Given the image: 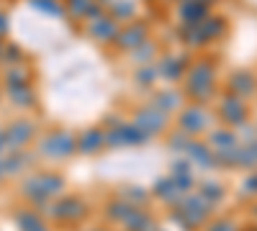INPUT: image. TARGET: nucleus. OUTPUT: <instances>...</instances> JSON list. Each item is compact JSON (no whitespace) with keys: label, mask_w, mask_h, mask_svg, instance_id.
Instances as JSON below:
<instances>
[{"label":"nucleus","mask_w":257,"mask_h":231,"mask_svg":"<svg viewBox=\"0 0 257 231\" xmlns=\"http://www.w3.org/2000/svg\"><path fill=\"white\" fill-rule=\"evenodd\" d=\"M183 80H185V95L198 106H206L216 98V62L213 59L201 57L190 62Z\"/></svg>","instance_id":"nucleus-1"},{"label":"nucleus","mask_w":257,"mask_h":231,"mask_svg":"<svg viewBox=\"0 0 257 231\" xmlns=\"http://www.w3.org/2000/svg\"><path fill=\"white\" fill-rule=\"evenodd\" d=\"M21 193H24V198L36 205V208H44L59 198L64 193V177L57 175V172H36V175H29L24 182H21Z\"/></svg>","instance_id":"nucleus-2"},{"label":"nucleus","mask_w":257,"mask_h":231,"mask_svg":"<svg viewBox=\"0 0 257 231\" xmlns=\"http://www.w3.org/2000/svg\"><path fill=\"white\" fill-rule=\"evenodd\" d=\"M75 152H77V136L64 129L49 131L39 141V157H44V159H57V162L70 159Z\"/></svg>","instance_id":"nucleus-3"},{"label":"nucleus","mask_w":257,"mask_h":231,"mask_svg":"<svg viewBox=\"0 0 257 231\" xmlns=\"http://www.w3.org/2000/svg\"><path fill=\"white\" fill-rule=\"evenodd\" d=\"M88 211H90L88 203L80 195H59L44 208V213L57 223H77L88 216Z\"/></svg>","instance_id":"nucleus-4"},{"label":"nucleus","mask_w":257,"mask_h":231,"mask_svg":"<svg viewBox=\"0 0 257 231\" xmlns=\"http://www.w3.org/2000/svg\"><path fill=\"white\" fill-rule=\"evenodd\" d=\"M175 211H180L190 223L203 226V223H208V221H211L213 211H216V205L208 203L201 193H185V195L180 198V203L175 205Z\"/></svg>","instance_id":"nucleus-5"},{"label":"nucleus","mask_w":257,"mask_h":231,"mask_svg":"<svg viewBox=\"0 0 257 231\" xmlns=\"http://www.w3.org/2000/svg\"><path fill=\"white\" fill-rule=\"evenodd\" d=\"M219 121L224 126H229V129L237 131L239 126L247 123V116H249V108H247V100H242L239 95H231V93H224L219 98Z\"/></svg>","instance_id":"nucleus-6"},{"label":"nucleus","mask_w":257,"mask_h":231,"mask_svg":"<svg viewBox=\"0 0 257 231\" xmlns=\"http://www.w3.org/2000/svg\"><path fill=\"white\" fill-rule=\"evenodd\" d=\"M178 126L180 131H185L188 136H201L203 131H208L211 126V113L206 111V106H198V103H190V106H183V111L178 113Z\"/></svg>","instance_id":"nucleus-7"},{"label":"nucleus","mask_w":257,"mask_h":231,"mask_svg":"<svg viewBox=\"0 0 257 231\" xmlns=\"http://www.w3.org/2000/svg\"><path fill=\"white\" fill-rule=\"evenodd\" d=\"M3 134H6V149L21 152L36 139V123L31 118H16L3 129Z\"/></svg>","instance_id":"nucleus-8"},{"label":"nucleus","mask_w":257,"mask_h":231,"mask_svg":"<svg viewBox=\"0 0 257 231\" xmlns=\"http://www.w3.org/2000/svg\"><path fill=\"white\" fill-rule=\"evenodd\" d=\"M147 141H152V139H149L134 121L105 129V146H113V149H118V146H142Z\"/></svg>","instance_id":"nucleus-9"},{"label":"nucleus","mask_w":257,"mask_h":231,"mask_svg":"<svg viewBox=\"0 0 257 231\" xmlns=\"http://www.w3.org/2000/svg\"><path fill=\"white\" fill-rule=\"evenodd\" d=\"M134 123L139 126V129H142L149 139H155V136H160V134L167 131L170 116L162 113L160 108H155L152 103H149V106H144V108H139V111L134 113Z\"/></svg>","instance_id":"nucleus-10"},{"label":"nucleus","mask_w":257,"mask_h":231,"mask_svg":"<svg viewBox=\"0 0 257 231\" xmlns=\"http://www.w3.org/2000/svg\"><path fill=\"white\" fill-rule=\"evenodd\" d=\"M85 31H88V36L95 41V44H116V39L121 34V24L111 16V13H105L95 21H88L85 24Z\"/></svg>","instance_id":"nucleus-11"},{"label":"nucleus","mask_w":257,"mask_h":231,"mask_svg":"<svg viewBox=\"0 0 257 231\" xmlns=\"http://www.w3.org/2000/svg\"><path fill=\"white\" fill-rule=\"evenodd\" d=\"M147 39H149V26L144 24V21H132V24L121 26V34L116 39V49L128 54V52H134L137 47H142Z\"/></svg>","instance_id":"nucleus-12"},{"label":"nucleus","mask_w":257,"mask_h":231,"mask_svg":"<svg viewBox=\"0 0 257 231\" xmlns=\"http://www.w3.org/2000/svg\"><path fill=\"white\" fill-rule=\"evenodd\" d=\"M188 67H190V57H188V54H165V57H160V62H157L160 77L167 80V82L183 80L185 72H188Z\"/></svg>","instance_id":"nucleus-13"},{"label":"nucleus","mask_w":257,"mask_h":231,"mask_svg":"<svg viewBox=\"0 0 257 231\" xmlns=\"http://www.w3.org/2000/svg\"><path fill=\"white\" fill-rule=\"evenodd\" d=\"M64 11H67L70 18H75V21H85V24L108 13V8L100 6L98 0H64Z\"/></svg>","instance_id":"nucleus-14"},{"label":"nucleus","mask_w":257,"mask_h":231,"mask_svg":"<svg viewBox=\"0 0 257 231\" xmlns=\"http://www.w3.org/2000/svg\"><path fill=\"white\" fill-rule=\"evenodd\" d=\"M183 157H188L190 164L198 167V170H216V152L211 149L208 141L193 139V141L188 144V149H185Z\"/></svg>","instance_id":"nucleus-15"},{"label":"nucleus","mask_w":257,"mask_h":231,"mask_svg":"<svg viewBox=\"0 0 257 231\" xmlns=\"http://www.w3.org/2000/svg\"><path fill=\"white\" fill-rule=\"evenodd\" d=\"M226 93L231 95H239L242 100H249L257 95V77L247 70H237L231 72L229 80H226Z\"/></svg>","instance_id":"nucleus-16"},{"label":"nucleus","mask_w":257,"mask_h":231,"mask_svg":"<svg viewBox=\"0 0 257 231\" xmlns=\"http://www.w3.org/2000/svg\"><path fill=\"white\" fill-rule=\"evenodd\" d=\"M152 195H155L160 203L175 208V205L180 203V198H183V190L175 185L173 175H162V177H157V180L152 182Z\"/></svg>","instance_id":"nucleus-17"},{"label":"nucleus","mask_w":257,"mask_h":231,"mask_svg":"<svg viewBox=\"0 0 257 231\" xmlns=\"http://www.w3.org/2000/svg\"><path fill=\"white\" fill-rule=\"evenodd\" d=\"M34 154H29V152H8V154H3L0 157V172H3V177H16V175H21L26 170L29 164H34Z\"/></svg>","instance_id":"nucleus-18"},{"label":"nucleus","mask_w":257,"mask_h":231,"mask_svg":"<svg viewBox=\"0 0 257 231\" xmlns=\"http://www.w3.org/2000/svg\"><path fill=\"white\" fill-rule=\"evenodd\" d=\"M211 16V8L203 6L201 0H180L178 3V18L180 24H201Z\"/></svg>","instance_id":"nucleus-19"},{"label":"nucleus","mask_w":257,"mask_h":231,"mask_svg":"<svg viewBox=\"0 0 257 231\" xmlns=\"http://www.w3.org/2000/svg\"><path fill=\"white\" fill-rule=\"evenodd\" d=\"M137 211L139 208L132 205L128 200H123V198H113V200L105 203V218L113 221V223H121V226H126L128 221H132Z\"/></svg>","instance_id":"nucleus-20"},{"label":"nucleus","mask_w":257,"mask_h":231,"mask_svg":"<svg viewBox=\"0 0 257 231\" xmlns=\"http://www.w3.org/2000/svg\"><path fill=\"white\" fill-rule=\"evenodd\" d=\"M103 146H105V131L103 129H85L77 136V152L85 154V157L98 154Z\"/></svg>","instance_id":"nucleus-21"},{"label":"nucleus","mask_w":257,"mask_h":231,"mask_svg":"<svg viewBox=\"0 0 257 231\" xmlns=\"http://www.w3.org/2000/svg\"><path fill=\"white\" fill-rule=\"evenodd\" d=\"M149 103H152L155 108H160L162 113H167V116L183 111V95L175 93V90H160V93L152 95V100H149Z\"/></svg>","instance_id":"nucleus-22"},{"label":"nucleus","mask_w":257,"mask_h":231,"mask_svg":"<svg viewBox=\"0 0 257 231\" xmlns=\"http://www.w3.org/2000/svg\"><path fill=\"white\" fill-rule=\"evenodd\" d=\"M178 39H180V44L185 49H203V47H208V41H206V36L201 31V24H180Z\"/></svg>","instance_id":"nucleus-23"},{"label":"nucleus","mask_w":257,"mask_h":231,"mask_svg":"<svg viewBox=\"0 0 257 231\" xmlns=\"http://www.w3.org/2000/svg\"><path fill=\"white\" fill-rule=\"evenodd\" d=\"M208 144L213 152H224V149H231V146L239 144V136L234 129H229V126H221V129H211L208 134Z\"/></svg>","instance_id":"nucleus-24"},{"label":"nucleus","mask_w":257,"mask_h":231,"mask_svg":"<svg viewBox=\"0 0 257 231\" xmlns=\"http://www.w3.org/2000/svg\"><path fill=\"white\" fill-rule=\"evenodd\" d=\"M6 95H8V100L13 103V106H16V108H21V111H29V108H34V106H36V90H34L31 85L6 88Z\"/></svg>","instance_id":"nucleus-25"},{"label":"nucleus","mask_w":257,"mask_h":231,"mask_svg":"<svg viewBox=\"0 0 257 231\" xmlns=\"http://www.w3.org/2000/svg\"><path fill=\"white\" fill-rule=\"evenodd\" d=\"M226 29H229V26H226V18H224V16H208L206 21H201V31H203V36H206L208 44L224 39V36H226Z\"/></svg>","instance_id":"nucleus-26"},{"label":"nucleus","mask_w":257,"mask_h":231,"mask_svg":"<svg viewBox=\"0 0 257 231\" xmlns=\"http://www.w3.org/2000/svg\"><path fill=\"white\" fill-rule=\"evenodd\" d=\"M157 54H160V47H157V41L147 39L142 47H137L134 52H128V59H132L137 67H142V65H155Z\"/></svg>","instance_id":"nucleus-27"},{"label":"nucleus","mask_w":257,"mask_h":231,"mask_svg":"<svg viewBox=\"0 0 257 231\" xmlns=\"http://www.w3.org/2000/svg\"><path fill=\"white\" fill-rule=\"evenodd\" d=\"M108 13L118 21L121 26L132 24V21H137V3H134V0H111Z\"/></svg>","instance_id":"nucleus-28"},{"label":"nucleus","mask_w":257,"mask_h":231,"mask_svg":"<svg viewBox=\"0 0 257 231\" xmlns=\"http://www.w3.org/2000/svg\"><path fill=\"white\" fill-rule=\"evenodd\" d=\"M16 226L21 231H49V226L44 223V218H41L39 213H34V211H29V208L16 213Z\"/></svg>","instance_id":"nucleus-29"},{"label":"nucleus","mask_w":257,"mask_h":231,"mask_svg":"<svg viewBox=\"0 0 257 231\" xmlns=\"http://www.w3.org/2000/svg\"><path fill=\"white\" fill-rule=\"evenodd\" d=\"M6 88H18V85H31V70L26 65H13L3 75Z\"/></svg>","instance_id":"nucleus-30"},{"label":"nucleus","mask_w":257,"mask_h":231,"mask_svg":"<svg viewBox=\"0 0 257 231\" xmlns=\"http://www.w3.org/2000/svg\"><path fill=\"white\" fill-rule=\"evenodd\" d=\"M29 6L34 11H39L41 16H49V18H64L67 16L62 0H29Z\"/></svg>","instance_id":"nucleus-31"},{"label":"nucleus","mask_w":257,"mask_h":231,"mask_svg":"<svg viewBox=\"0 0 257 231\" xmlns=\"http://www.w3.org/2000/svg\"><path fill=\"white\" fill-rule=\"evenodd\" d=\"M123 228H126V231H160L155 216H149V213H147V208H139V211L134 213V218L128 221Z\"/></svg>","instance_id":"nucleus-32"},{"label":"nucleus","mask_w":257,"mask_h":231,"mask_svg":"<svg viewBox=\"0 0 257 231\" xmlns=\"http://www.w3.org/2000/svg\"><path fill=\"white\" fill-rule=\"evenodd\" d=\"M118 198L128 200V203L137 205V208H147V203L152 200V198H149V190H144V187H139V185H126V187H121Z\"/></svg>","instance_id":"nucleus-33"},{"label":"nucleus","mask_w":257,"mask_h":231,"mask_svg":"<svg viewBox=\"0 0 257 231\" xmlns=\"http://www.w3.org/2000/svg\"><path fill=\"white\" fill-rule=\"evenodd\" d=\"M198 193H201L208 203H213V205H219V203L224 200V195H226L224 185H221V182H216V180H203V182H201V187H198Z\"/></svg>","instance_id":"nucleus-34"},{"label":"nucleus","mask_w":257,"mask_h":231,"mask_svg":"<svg viewBox=\"0 0 257 231\" xmlns=\"http://www.w3.org/2000/svg\"><path fill=\"white\" fill-rule=\"evenodd\" d=\"M160 80V70L157 65H142L134 72V82L139 88H155V82Z\"/></svg>","instance_id":"nucleus-35"},{"label":"nucleus","mask_w":257,"mask_h":231,"mask_svg":"<svg viewBox=\"0 0 257 231\" xmlns=\"http://www.w3.org/2000/svg\"><path fill=\"white\" fill-rule=\"evenodd\" d=\"M193 141V136H188L185 131H173L167 136V149L170 152H175V157H180V154H185V149H188V144Z\"/></svg>","instance_id":"nucleus-36"},{"label":"nucleus","mask_w":257,"mask_h":231,"mask_svg":"<svg viewBox=\"0 0 257 231\" xmlns=\"http://www.w3.org/2000/svg\"><path fill=\"white\" fill-rule=\"evenodd\" d=\"M0 62H3V65H8V67H13V65H24V49H21L18 44H13V41H6Z\"/></svg>","instance_id":"nucleus-37"},{"label":"nucleus","mask_w":257,"mask_h":231,"mask_svg":"<svg viewBox=\"0 0 257 231\" xmlns=\"http://www.w3.org/2000/svg\"><path fill=\"white\" fill-rule=\"evenodd\" d=\"M206 231H242L231 218H216V221H208Z\"/></svg>","instance_id":"nucleus-38"},{"label":"nucleus","mask_w":257,"mask_h":231,"mask_svg":"<svg viewBox=\"0 0 257 231\" xmlns=\"http://www.w3.org/2000/svg\"><path fill=\"white\" fill-rule=\"evenodd\" d=\"M242 195H244V198H257V170H252V172L242 180Z\"/></svg>","instance_id":"nucleus-39"},{"label":"nucleus","mask_w":257,"mask_h":231,"mask_svg":"<svg viewBox=\"0 0 257 231\" xmlns=\"http://www.w3.org/2000/svg\"><path fill=\"white\" fill-rule=\"evenodd\" d=\"M170 218H173V223H178L183 231H198V226H196V223H190L180 211H175V208H173V213H170Z\"/></svg>","instance_id":"nucleus-40"},{"label":"nucleus","mask_w":257,"mask_h":231,"mask_svg":"<svg viewBox=\"0 0 257 231\" xmlns=\"http://www.w3.org/2000/svg\"><path fill=\"white\" fill-rule=\"evenodd\" d=\"M11 34V18L6 11H0V39H6Z\"/></svg>","instance_id":"nucleus-41"},{"label":"nucleus","mask_w":257,"mask_h":231,"mask_svg":"<svg viewBox=\"0 0 257 231\" xmlns=\"http://www.w3.org/2000/svg\"><path fill=\"white\" fill-rule=\"evenodd\" d=\"M3 152H8V149H6V134L0 129V157H3Z\"/></svg>","instance_id":"nucleus-42"},{"label":"nucleus","mask_w":257,"mask_h":231,"mask_svg":"<svg viewBox=\"0 0 257 231\" xmlns=\"http://www.w3.org/2000/svg\"><path fill=\"white\" fill-rule=\"evenodd\" d=\"M242 231H257V223H252V226H244Z\"/></svg>","instance_id":"nucleus-43"},{"label":"nucleus","mask_w":257,"mask_h":231,"mask_svg":"<svg viewBox=\"0 0 257 231\" xmlns=\"http://www.w3.org/2000/svg\"><path fill=\"white\" fill-rule=\"evenodd\" d=\"M201 3H203V6H208V8H211V6H213V3H216V0H201Z\"/></svg>","instance_id":"nucleus-44"},{"label":"nucleus","mask_w":257,"mask_h":231,"mask_svg":"<svg viewBox=\"0 0 257 231\" xmlns=\"http://www.w3.org/2000/svg\"><path fill=\"white\" fill-rule=\"evenodd\" d=\"M3 47H6V39H0V57H3Z\"/></svg>","instance_id":"nucleus-45"},{"label":"nucleus","mask_w":257,"mask_h":231,"mask_svg":"<svg viewBox=\"0 0 257 231\" xmlns=\"http://www.w3.org/2000/svg\"><path fill=\"white\" fill-rule=\"evenodd\" d=\"M252 216H254V221H257V205H252Z\"/></svg>","instance_id":"nucleus-46"},{"label":"nucleus","mask_w":257,"mask_h":231,"mask_svg":"<svg viewBox=\"0 0 257 231\" xmlns=\"http://www.w3.org/2000/svg\"><path fill=\"white\" fill-rule=\"evenodd\" d=\"M88 231H105V228H88Z\"/></svg>","instance_id":"nucleus-47"},{"label":"nucleus","mask_w":257,"mask_h":231,"mask_svg":"<svg viewBox=\"0 0 257 231\" xmlns=\"http://www.w3.org/2000/svg\"><path fill=\"white\" fill-rule=\"evenodd\" d=\"M0 180H6V177H3V172H0Z\"/></svg>","instance_id":"nucleus-48"},{"label":"nucleus","mask_w":257,"mask_h":231,"mask_svg":"<svg viewBox=\"0 0 257 231\" xmlns=\"http://www.w3.org/2000/svg\"><path fill=\"white\" fill-rule=\"evenodd\" d=\"M178 3H180V0H178Z\"/></svg>","instance_id":"nucleus-49"}]
</instances>
